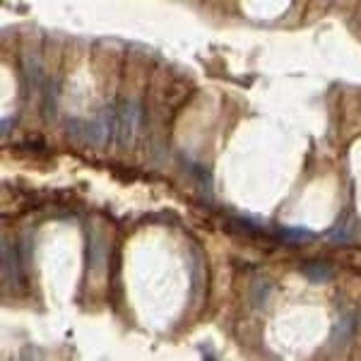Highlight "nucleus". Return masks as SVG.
I'll use <instances>...</instances> for the list:
<instances>
[{
  "instance_id": "2",
  "label": "nucleus",
  "mask_w": 361,
  "mask_h": 361,
  "mask_svg": "<svg viewBox=\"0 0 361 361\" xmlns=\"http://www.w3.org/2000/svg\"><path fill=\"white\" fill-rule=\"evenodd\" d=\"M114 114H116V109L106 106V109H102L99 114H94V118L87 123L85 133H87L90 145H94V147H104V145H106V140L111 137V128L116 126Z\"/></svg>"
},
{
  "instance_id": "4",
  "label": "nucleus",
  "mask_w": 361,
  "mask_h": 361,
  "mask_svg": "<svg viewBox=\"0 0 361 361\" xmlns=\"http://www.w3.org/2000/svg\"><path fill=\"white\" fill-rule=\"evenodd\" d=\"M304 275L311 279V282H325V279L333 277V267L325 263H306Z\"/></svg>"
},
{
  "instance_id": "3",
  "label": "nucleus",
  "mask_w": 361,
  "mask_h": 361,
  "mask_svg": "<svg viewBox=\"0 0 361 361\" xmlns=\"http://www.w3.org/2000/svg\"><path fill=\"white\" fill-rule=\"evenodd\" d=\"M352 330H354L352 313H345V316H340V320H337L335 328H333V342H335V347L347 345L349 337H352Z\"/></svg>"
},
{
  "instance_id": "6",
  "label": "nucleus",
  "mask_w": 361,
  "mask_h": 361,
  "mask_svg": "<svg viewBox=\"0 0 361 361\" xmlns=\"http://www.w3.org/2000/svg\"><path fill=\"white\" fill-rule=\"evenodd\" d=\"M328 238L330 241H345V238H349V224H337L328 234Z\"/></svg>"
},
{
  "instance_id": "1",
  "label": "nucleus",
  "mask_w": 361,
  "mask_h": 361,
  "mask_svg": "<svg viewBox=\"0 0 361 361\" xmlns=\"http://www.w3.org/2000/svg\"><path fill=\"white\" fill-rule=\"evenodd\" d=\"M140 118H142V114H140L137 99L128 97L118 104V109H116V140H118V145L126 147L133 142L140 128Z\"/></svg>"
},
{
  "instance_id": "5",
  "label": "nucleus",
  "mask_w": 361,
  "mask_h": 361,
  "mask_svg": "<svg viewBox=\"0 0 361 361\" xmlns=\"http://www.w3.org/2000/svg\"><path fill=\"white\" fill-rule=\"evenodd\" d=\"M282 234L287 236V238H311V231H306V229H299V226H284L282 229Z\"/></svg>"
},
{
  "instance_id": "7",
  "label": "nucleus",
  "mask_w": 361,
  "mask_h": 361,
  "mask_svg": "<svg viewBox=\"0 0 361 361\" xmlns=\"http://www.w3.org/2000/svg\"><path fill=\"white\" fill-rule=\"evenodd\" d=\"M8 130H10V121L5 118V121H3V133H5V135H8Z\"/></svg>"
}]
</instances>
